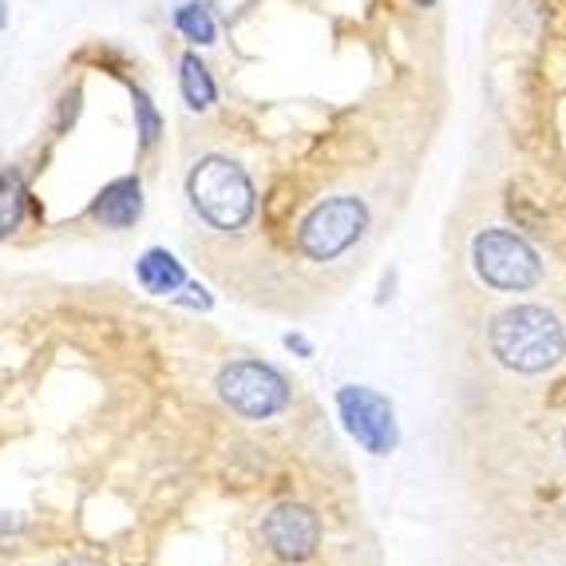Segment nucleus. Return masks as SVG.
Listing matches in <instances>:
<instances>
[{
	"label": "nucleus",
	"instance_id": "1",
	"mask_svg": "<svg viewBox=\"0 0 566 566\" xmlns=\"http://www.w3.org/2000/svg\"><path fill=\"white\" fill-rule=\"evenodd\" d=\"M491 353L500 357V365L535 377L563 360L566 333L555 313H547L543 305H515V310H503L491 325Z\"/></svg>",
	"mask_w": 566,
	"mask_h": 566
},
{
	"label": "nucleus",
	"instance_id": "2",
	"mask_svg": "<svg viewBox=\"0 0 566 566\" xmlns=\"http://www.w3.org/2000/svg\"><path fill=\"white\" fill-rule=\"evenodd\" d=\"M187 195L214 230H242L254 218V182L238 163L210 155L195 163L187 179Z\"/></svg>",
	"mask_w": 566,
	"mask_h": 566
},
{
	"label": "nucleus",
	"instance_id": "3",
	"mask_svg": "<svg viewBox=\"0 0 566 566\" xmlns=\"http://www.w3.org/2000/svg\"><path fill=\"white\" fill-rule=\"evenodd\" d=\"M368 227V207L353 195H337V199H325L302 218V230H297V245L302 254L313 262H333L365 234Z\"/></svg>",
	"mask_w": 566,
	"mask_h": 566
},
{
	"label": "nucleus",
	"instance_id": "4",
	"mask_svg": "<svg viewBox=\"0 0 566 566\" xmlns=\"http://www.w3.org/2000/svg\"><path fill=\"white\" fill-rule=\"evenodd\" d=\"M472 262L475 274L495 290H531L543 277V262H538L535 245L520 238L515 230H483L472 242Z\"/></svg>",
	"mask_w": 566,
	"mask_h": 566
},
{
	"label": "nucleus",
	"instance_id": "5",
	"mask_svg": "<svg viewBox=\"0 0 566 566\" xmlns=\"http://www.w3.org/2000/svg\"><path fill=\"white\" fill-rule=\"evenodd\" d=\"M218 397L250 420H265L290 405V380L262 360H234L218 373Z\"/></svg>",
	"mask_w": 566,
	"mask_h": 566
},
{
	"label": "nucleus",
	"instance_id": "6",
	"mask_svg": "<svg viewBox=\"0 0 566 566\" xmlns=\"http://www.w3.org/2000/svg\"><path fill=\"white\" fill-rule=\"evenodd\" d=\"M340 420L349 428V436L357 440L365 452L388 455L397 448V420H392V405L380 392L365 385H349L337 392Z\"/></svg>",
	"mask_w": 566,
	"mask_h": 566
},
{
	"label": "nucleus",
	"instance_id": "7",
	"mask_svg": "<svg viewBox=\"0 0 566 566\" xmlns=\"http://www.w3.org/2000/svg\"><path fill=\"white\" fill-rule=\"evenodd\" d=\"M262 535L277 558H285V563H305V558L317 551V543H322V523H317V515H313L310 507H302V503H277V507L265 515Z\"/></svg>",
	"mask_w": 566,
	"mask_h": 566
},
{
	"label": "nucleus",
	"instance_id": "8",
	"mask_svg": "<svg viewBox=\"0 0 566 566\" xmlns=\"http://www.w3.org/2000/svg\"><path fill=\"white\" fill-rule=\"evenodd\" d=\"M92 218L107 230H132L143 218V182L139 175H119L107 182L92 202Z\"/></svg>",
	"mask_w": 566,
	"mask_h": 566
},
{
	"label": "nucleus",
	"instance_id": "9",
	"mask_svg": "<svg viewBox=\"0 0 566 566\" xmlns=\"http://www.w3.org/2000/svg\"><path fill=\"white\" fill-rule=\"evenodd\" d=\"M135 277H139L143 290L155 293V297H170V293L182 290V282H187V270H182V262L170 254V250L155 245V250H147V254L135 262Z\"/></svg>",
	"mask_w": 566,
	"mask_h": 566
},
{
	"label": "nucleus",
	"instance_id": "10",
	"mask_svg": "<svg viewBox=\"0 0 566 566\" xmlns=\"http://www.w3.org/2000/svg\"><path fill=\"white\" fill-rule=\"evenodd\" d=\"M179 87H182L187 107H195V112L214 107L218 87H214V76H210V67L199 60V52H187V56L179 60Z\"/></svg>",
	"mask_w": 566,
	"mask_h": 566
},
{
	"label": "nucleus",
	"instance_id": "11",
	"mask_svg": "<svg viewBox=\"0 0 566 566\" xmlns=\"http://www.w3.org/2000/svg\"><path fill=\"white\" fill-rule=\"evenodd\" d=\"M175 29H179V36L187 40V44L210 48L218 36V20H214V12H210L207 0H187V4L175 9Z\"/></svg>",
	"mask_w": 566,
	"mask_h": 566
},
{
	"label": "nucleus",
	"instance_id": "12",
	"mask_svg": "<svg viewBox=\"0 0 566 566\" xmlns=\"http://www.w3.org/2000/svg\"><path fill=\"white\" fill-rule=\"evenodd\" d=\"M29 207V187H24V175L17 167L0 170V238H9L20 227Z\"/></svg>",
	"mask_w": 566,
	"mask_h": 566
},
{
	"label": "nucleus",
	"instance_id": "13",
	"mask_svg": "<svg viewBox=\"0 0 566 566\" xmlns=\"http://www.w3.org/2000/svg\"><path fill=\"white\" fill-rule=\"evenodd\" d=\"M132 107H135V135H139V147L143 151H151L155 143L163 139V115L159 107L151 104V95L135 87L132 92Z\"/></svg>",
	"mask_w": 566,
	"mask_h": 566
},
{
	"label": "nucleus",
	"instance_id": "14",
	"mask_svg": "<svg viewBox=\"0 0 566 566\" xmlns=\"http://www.w3.org/2000/svg\"><path fill=\"white\" fill-rule=\"evenodd\" d=\"M210 12H214V20H227V24H234V20L245 17V9H254V0H207Z\"/></svg>",
	"mask_w": 566,
	"mask_h": 566
},
{
	"label": "nucleus",
	"instance_id": "15",
	"mask_svg": "<svg viewBox=\"0 0 566 566\" xmlns=\"http://www.w3.org/2000/svg\"><path fill=\"white\" fill-rule=\"evenodd\" d=\"M76 115H80V92H67V95H64V104H60V123H56L60 132L67 127V119L76 123Z\"/></svg>",
	"mask_w": 566,
	"mask_h": 566
},
{
	"label": "nucleus",
	"instance_id": "16",
	"mask_svg": "<svg viewBox=\"0 0 566 566\" xmlns=\"http://www.w3.org/2000/svg\"><path fill=\"white\" fill-rule=\"evenodd\" d=\"M285 345H290V349L293 353H302V357H310V340H305V337H297V333H290V337H285Z\"/></svg>",
	"mask_w": 566,
	"mask_h": 566
},
{
	"label": "nucleus",
	"instance_id": "17",
	"mask_svg": "<svg viewBox=\"0 0 566 566\" xmlns=\"http://www.w3.org/2000/svg\"><path fill=\"white\" fill-rule=\"evenodd\" d=\"M0 29H9V0H0Z\"/></svg>",
	"mask_w": 566,
	"mask_h": 566
},
{
	"label": "nucleus",
	"instance_id": "18",
	"mask_svg": "<svg viewBox=\"0 0 566 566\" xmlns=\"http://www.w3.org/2000/svg\"><path fill=\"white\" fill-rule=\"evenodd\" d=\"M412 4H420V9H432L436 0H412Z\"/></svg>",
	"mask_w": 566,
	"mask_h": 566
},
{
	"label": "nucleus",
	"instance_id": "19",
	"mask_svg": "<svg viewBox=\"0 0 566 566\" xmlns=\"http://www.w3.org/2000/svg\"><path fill=\"white\" fill-rule=\"evenodd\" d=\"M64 566H95V563H84V558H76V563H64Z\"/></svg>",
	"mask_w": 566,
	"mask_h": 566
},
{
	"label": "nucleus",
	"instance_id": "20",
	"mask_svg": "<svg viewBox=\"0 0 566 566\" xmlns=\"http://www.w3.org/2000/svg\"><path fill=\"white\" fill-rule=\"evenodd\" d=\"M563 448H566V432H563Z\"/></svg>",
	"mask_w": 566,
	"mask_h": 566
}]
</instances>
